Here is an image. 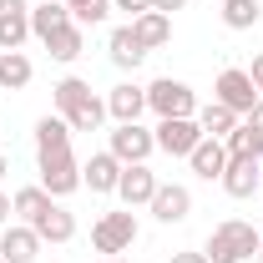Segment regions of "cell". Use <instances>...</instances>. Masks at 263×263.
<instances>
[{
  "mask_svg": "<svg viewBox=\"0 0 263 263\" xmlns=\"http://www.w3.org/2000/svg\"><path fill=\"white\" fill-rule=\"evenodd\" d=\"M111 157L122 167H132V162H147L152 152H157V137L142 127V122H117V132H111V147H106Z\"/></svg>",
  "mask_w": 263,
  "mask_h": 263,
  "instance_id": "6",
  "label": "cell"
},
{
  "mask_svg": "<svg viewBox=\"0 0 263 263\" xmlns=\"http://www.w3.org/2000/svg\"><path fill=\"white\" fill-rule=\"evenodd\" d=\"M35 167H41V187L51 197H71L81 187V162L71 157V147H51V152H35Z\"/></svg>",
  "mask_w": 263,
  "mask_h": 263,
  "instance_id": "3",
  "label": "cell"
},
{
  "mask_svg": "<svg viewBox=\"0 0 263 263\" xmlns=\"http://www.w3.org/2000/svg\"><path fill=\"white\" fill-rule=\"evenodd\" d=\"M258 21H263L258 0H223V26H228V31H253Z\"/></svg>",
  "mask_w": 263,
  "mask_h": 263,
  "instance_id": "25",
  "label": "cell"
},
{
  "mask_svg": "<svg viewBox=\"0 0 263 263\" xmlns=\"http://www.w3.org/2000/svg\"><path fill=\"white\" fill-rule=\"evenodd\" d=\"M46 51H51V61H76V56L86 51V35H81V26L71 21L66 31H56L51 41H46Z\"/></svg>",
  "mask_w": 263,
  "mask_h": 263,
  "instance_id": "26",
  "label": "cell"
},
{
  "mask_svg": "<svg viewBox=\"0 0 263 263\" xmlns=\"http://www.w3.org/2000/svg\"><path fill=\"white\" fill-rule=\"evenodd\" d=\"M228 197H253L263 187V162L258 157H228V172L218 177Z\"/></svg>",
  "mask_w": 263,
  "mask_h": 263,
  "instance_id": "10",
  "label": "cell"
},
{
  "mask_svg": "<svg viewBox=\"0 0 263 263\" xmlns=\"http://www.w3.org/2000/svg\"><path fill=\"white\" fill-rule=\"evenodd\" d=\"M223 147H228V157H263V132L248 127V122H238V127L223 137Z\"/></svg>",
  "mask_w": 263,
  "mask_h": 263,
  "instance_id": "24",
  "label": "cell"
},
{
  "mask_svg": "<svg viewBox=\"0 0 263 263\" xmlns=\"http://www.w3.org/2000/svg\"><path fill=\"white\" fill-rule=\"evenodd\" d=\"M117 182H122V162H117L111 152H91V157L81 162V187H91V193H117Z\"/></svg>",
  "mask_w": 263,
  "mask_h": 263,
  "instance_id": "14",
  "label": "cell"
},
{
  "mask_svg": "<svg viewBox=\"0 0 263 263\" xmlns=\"http://www.w3.org/2000/svg\"><path fill=\"white\" fill-rule=\"evenodd\" d=\"M111 10H127L132 21H137V15H147V10H152V0H117Z\"/></svg>",
  "mask_w": 263,
  "mask_h": 263,
  "instance_id": "29",
  "label": "cell"
},
{
  "mask_svg": "<svg viewBox=\"0 0 263 263\" xmlns=\"http://www.w3.org/2000/svg\"><path fill=\"white\" fill-rule=\"evenodd\" d=\"M258 243L263 233L253 228V223H243V218H228V223H218V228L208 233V263H248L258 258Z\"/></svg>",
  "mask_w": 263,
  "mask_h": 263,
  "instance_id": "2",
  "label": "cell"
},
{
  "mask_svg": "<svg viewBox=\"0 0 263 263\" xmlns=\"http://www.w3.org/2000/svg\"><path fill=\"white\" fill-rule=\"evenodd\" d=\"M187 162H193V172L202 177V182H218V177L228 172V147H223L218 137H202V142L193 147V157H187Z\"/></svg>",
  "mask_w": 263,
  "mask_h": 263,
  "instance_id": "15",
  "label": "cell"
},
{
  "mask_svg": "<svg viewBox=\"0 0 263 263\" xmlns=\"http://www.w3.org/2000/svg\"><path fill=\"white\" fill-rule=\"evenodd\" d=\"M167 263H208V253H172Z\"/></svg>",
  "mask_w": 263,
  "mask_h": 263,
  "instance_id": "33",
  "label": "cell"
},
{
  "mask_svg": "<svg viewBox=\"0 0 263 263\" xmlns=\"http://www.w3.org/2000/svg\"><path fill=\"white\" fill-rule=\"evenodd\" d=\"M152 218L157 223H182L187 213H193V193L182 187V182H157V193H152Z\"/></svg>",
  "mask_w": 263,
  "mask_h": 263,
  "instance_id": "11",
  "label": "cell"
},
{
  "mask_svg": "<svg viewBox=\"0 0 263 263\" xmlns=\"http://www.w3.org/2000/svg\"><path fill=\"white\" fill-rule=\"evenodd\" d=\"M51 202H61V197H51L41 182H35V187H21V193L10 197V208H15V218H21V223H35V218H41Z\"/></svg>",
  "mask_w": 263,
  "mask_h": 263,
  "instance_id": "23",
  "label": "cell"
},
{
  "mask_svg": "<svg viewBox=\"0 0 263 263\" xmlns=\"http://www.w3.org/2000/svg\"><path fill=\"white\" fill-rule=\"evenodd\" d=\"M51 147H71L66 117H41V122H35V152H51Z\"/></svg>",
  "mask_w": 263,
  "mask_h": 263,
  "instance_id": "27",
  "label": "cell"
},
{
  "mask_svg": "<svg viewBox=\"0 0 263 263\" xmlns=\"http://www.w3.org/2000/svg\"><path fill=\"white\" fill-rule=\"evenodd\" d=\"M258 263H263V243H258Z\"/></svg>",
  "mask_w": 263,
  "mask_h": 263,
  "instance_id": "37",
  "label": "cell"
},
{
  "mask_svg": "<svg viewBox=\"0 0 263 263\" xmlns=\"http://www.w3.org/2000/svg\"><path fill=\"white\" fill-rule=\"evenodd\" d=\"M132 31H137V41H142L147 51H157V46H167V41H172V15L147 10V15H137V21H132Z\"/></svg>",
  "mask_w": 263,
  "mask_h": 263,
  "instance_id": "20",
  "label": "cell"
},
{
  "mask_svg": "<svg viewBox=\"0 0 263 263\" xmlns=\"http://www.w3.org/2000/svg\"><path fill=\"white\" fill-rule=\"evenodd\" d=\"M238 122H243V117H238V111H228L223 101H208V106L197 111V127H202V137H218V142H223V137H228Z\"/></svg>",
  "mask_w": 263,
  "mask_h": 263,
  "instance_id": "22",
  "label": "cell"
},
{
  "mask_svg": "<svg viewBox=\"0 0 263 263\" xmlns=\"http://www.w3.org/2000/svg\"><path fill=\"white\" fill-rule=\"evenodd\" d=\"M31 41V0H0V51H21Z\"/></svg>",
  "mask_w": 263,
  "mask_h": 263,
  "instance_id": "9",
  "label": "cell"
},
{
  "mask_svg": "<svg viewBox=\"0 0 263 263\" xmlns=\"http://www.w3.org/2000/svg\"><path fill=\"white\" fill-rule=\"evenodd\" d=\"M132 243H137V218H132V208H117V213H101L97 218L91 248H97L101 258H122Z\"/></svg>",
  "mask_w": 263,
  "mask_h": 263,
  "instance_id": "4",
  "label": "cell"
},
{
  "mask_svg": "<svg viewBox=\"0 0 263 263\" xmlns=\"http://www.w3.org/2000/svg\"><path fill=\"white\" fill-rule=\"evenodd\" d=\"M66 10H71L76 26H101L111 15V0H66Z\"/></svg>",
  "mask_w": 263,
  "mask_h": 263,
  "instance_id": "28",
  "label": "cell"
},
{
  "mask_svg": "<svg viewBox=\"0 0 263 263\" xmlns=\"http://www.w3.org/2000/svg\"><path fill=\"white\" fill-rule=\"evenodd\" d=\"M152 193H157V172H152L147 162H132V167H122L117 197H122L127 208H147V202H152Z\"/></svg>",
  "mask_w": 263,
  "mask_h": 263,
  "instance_id": "12",
  "label": "cell"
},
{
  "mask_svg": "<svg viewBox=\"0 0 263 263\" xmlns=\"http://www.w3.org/2000/svg\"><path fill=\"white\" fill-rule=\"evenodd\" d=\"M106 51H111V61L122 66V71H137V66L147 61V46L137 41V31H132V21H127V26H117V31L106 35Z\"/></svg>",
  "mask_w": 263,
  "mask_h": 263,
  "instance_id": "18",
  "label": "cell"
},
{
  "mask_svg": "<svg viewBox=\"0 0 263 263\" xmlns=\"http://www.w3.org/2000/svg\"><path fill=\"white\" fill-rule=\"evenodd\" d=\"M258 233H263V228H258Z\"/></svg>",
  "mask_w": 263,
  "mask_h": 263,
  "instance_id": "38",
  "label": "cell"
},
{
  "mask_svg": "<svg viewBox=\"0 0 263 263\" xmlns=\"http://www.w3.org/2000/svg\"><path fill=\"white\" fill-rule=\"evenodd\" d=\"M152 137H157V152L167 157H193V147L202 142V127H197V117H162Z\"/></svg>",
  "mask_w": 263,
  "mask_h": 263,
  "instance_id": "7",
  "label": "cell"
},
{
  "mask_svg": "<svg viewBox=\"0 0 263 263\" xmlns=\"http://www.w3.org/2000/svg\"><path fill=\"white\" fill-rule=\"evenodd\" d=\"M213 101H223L228 111L248 117V111H253V101H258V86H253V76H248L243 66H228V71L218 76V91H213Z\"/></svg>",
  "mask_w": 263,
  "mask_h": 263,
  "instance_id": "8",
  "label": "cell"
},
{
  "mask_svg": "<svg viewBox=\"0 0 263 263\" xmlns=\"http://www.w3.org/2000/svg\"><path fill=\"white\" fill-rule=\"evenodd\" d=\"M71 26V10H66V0H46V5H31V35L46 46L56 31Z\"/></svg>",
  "mask_w": 263,
  "mask_h": 263,
  "instance_id": "19",
  "label": "cell"
},
{
  "mask_svg": "<svg viewBox=\"0 0 263 263\" xmlns=\"http://www.w3.org/2000/svg\"><path fill=\"white\" fill-rule=\"evenodd\" d=\"M31 228H35V238H41V243H71V238H76V213H66L61 202H51V208L31 223Z\"/></svg>",
  "mask_w": 263,
  "mask_h": 263,
  "instance_id": "17",
  "label": "cell"
},
{
  "mask_svg": "<svg viewBox=\"0 0 263 263\" xmlns=\"http://www.w3.org/2000/svg\"><path fill=\"white\" fill-rule=\"evenodd\" d=\"M142 111H147V86L122 81V86H111V91H106V117H117V122H137Z\"/></svg>",
  "mask_w": 263,
  "mask_h": 263,
  "instance_id": "16",
  "label": "cell"
},
{
  "mask_svg": "<svg viewBox=\"0 0 263 263\" xmlns=\"http://www.w3.org/2000/svg\"><path fill=\"white\" fill-rule=\"evenodd\" d=\"M248 76H253V86H258V97H263V51L253 56V66H248Z\"/></svg>",
  "mask_w": 263,
  "mask_h": 263,
  "instance_id": "30",
  "label": "cell"
},
{
  "mask_svg": "<svg viewBox=\"0 0 263 263\" xmlns=\"http://www.w3.org/2000/svg\"><path fill=\"white\" fill-rule=\"evenodd\" d=\"M243 122H248V127H258V132H263V97L253 101V111H248V117H243Z\"/></svg>",
  "mask_w": 263,
  "mask_h": 263,
  "instance_id": "31",
  "label": "cell"
},
{
  "mask_svg": "<svg viewBox=\"0 0 263 263\" xmlns=\"http://www.w3.org/2000/svg\"><path fill=\"white\" fill-rule=\"evenodd\" d=\"M51 97H56V111L66 117L71 132H101V122H106V101H101L81 76H61V81L51 86Z\"/></svg>",
  "mask_w": 263,
  "mask_h": 263,
  "instance_id": "1",
  "label": "cell"
},
{
  "mask_svg": "<svg viewBox=\"0 0 263 263\" xmlns=\"http://www.w3.org/2000/svg\"><path fill=\"white\" fill-rule=\"evenodd\" d=\"M10 213H15V208H10V193H0V228L10 223Z\"/></svg>",
  "mask_w": 263,
  "mask_h": 263,
  "instance_id": "34",
  "label": "cell"
},
{
  "mask_svg": "<svg viewBox=\"0 0 263 263\" xmlns=\"http://www.w3.org/2000/svg\"><path fill=\"white\" fill-rule=\"evenodd\" d=\"M101 263H127V258H101Z\"/></svg>",
  "mask_w": 263,
  "mask_h": 263,
  "instance_id": "36",
  "label": "cell"
},
{
  "mask_svg": "<svg viewBox=\"0 0 263 263\" xmlns=\"http://www.w3.org/2000/svg\"><path fill=\"white\" fill-rule=\"evenodd\" d=\"M41 253V238H35L31 223H5L0 228V258L5 263H35Z\"/></svg>",
  "mask_w": 263,
  "mask_h": 263,
  "instance_id": "13",
  "label": "cell"
},
{
  "mask_svg": "<svg viewBox=\"0 0 263 263\" xmlns=\"http://www.w3.org/2000/svg\"><path fill=\"white\" fill-rule=\"evenodd\" d=\"M5 172H10V157H5V152H0V182H5Z\"/></svg>",
  "mask_w": 263,
  "mask_h": 263,
  "instance_id": "35",
  "label": "cell"
},
{
  "mask_svg": "<svg viewBox=\"0 0 263 263\" xmlns=\"http://www.w3.org/2000/svg\"><path fill=\"white\" fill-rule=\"evenodd\" d=\"M187 0H152V10H162V15H172V10H182Z\"/></svg>",
  "mask_w": 263,
  "mask_h": 263,
  "instance_id": "32",
  "label": "cell"
},
{
  "mask_svg": "<svg viewBox=\"0 0 263 263\" xmlns=\"http://www.w3.org/2000/svg\"><path fill=\"white\" fill-rule=\"evenodd\" d=\"M31 76H35L31 56H21V51H5L0 56V91H26Z\"/></svg>",
  "mask_w": 263,
  "mask_h": 263,
  "instance_id": "21",
  "label": "cell"
},
{
  "mask_svg": "<svg viewBox=\"0 0 263 263\" xmlns=\"http://www.w3.org/2000/svg\"><path fill=\"white\" fill-rule=\"evenodd\" d=\"M147 111H157V122H162V117H197V97H193L187 81L157 76V81L147 86Z\"/></svg>",
  "mask_w": 263,
  "mask_h": 263,
  "instance_id": "5",
  "label": "cell"
}]
</instances>
